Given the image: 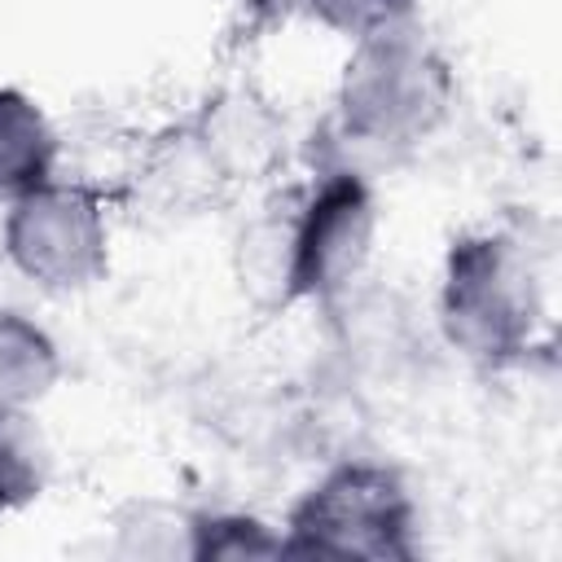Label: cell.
<instances>
[{
  "label": "cell",
  "instance_id": "cell-1",
  "mask_svg": "<svg viewBox=\"0 0 562 562\" xmlns=\"http://www.w3.org/2000/svg\"><path fill=\"white\" fill-rule=\"evenodd\" d=\"M435 316L448 347L470 364H522L549 329V285L527 237L509 228L452 237L439 268Z\"/></svg>",
  "mask_w": 562,
  "mask_h": 562
},
{
  "label": "cell",
  "instance_id": "cell-2",
  "mask_svg": "<svg viewBox=\"0 0 562 562\" xmlns=\"http://www.w3.org/2000/svg\"><path fill=\"white\" fill-rule=\"evenodd\" d=\"M457 105V75L417 22L351 44L338 88V136L369 154H408L430 140Z\"/></svg>",
  "mask_w": 562,
  "mask_h": 562
},
{
  "label": "cell",
  "instance_id": "cell-3",
  "mask_svg": "<svg viewBox=\"0 0 562 562\" xmlns=\"http://www.w3.org/2000/svg\"><path fill=\"white\" fill-rule=\"evenodd\" d=\"M285 553L299 558H417V505L404 479L382 461L329 465L281 522Z\"/></svg>",
  "mask_w": 562,
  "mask_h": 562
},
{
  "label": "cell",
  "instance_id": "cell-4",
  "mask_svg": "<svg viewBox=\"0 0 562 562\" xmlns=\"http://www.w3.org/2000/svg\"><path fill=\"white\" fill-rule=\"evenodd\" d=\"M0 250L44 294L88 290L110 268V202L88 180L53 176L4 206Z\"/></svg>",
  "mask_w": 562,
  "mask_h": 562
},
{
  "label": "cell",
  "instance_id": "cell-5",
  "mask_svg": "<svg viewBox=\"0 0 562 562\" xmlns=\"http://www.w3.org/2000/svg\"><path fill=\"white\" fill-rule=\"evenodd\" d=\"M378 241V198L356 167L321 171L281 233L277 281L285 299L334 303L369 268Z\"/></svg>",
  "mask_w": 562,
  "mask_h": 562
},
{
  "label": "cell",
  "instance_id": "cell-6",
  "mask_svg": "<svg viewBox=\"0 0 562 562\" xmlns=\"http://www.w3.org/2000/svg\"><path fill=\"white\" fill-rule=\"evenodd\" d=\"M57 158L61 140L44 105L22 88L0 83V211L35 184L53 180Z\"/></svg>",
  "mask_w": 562,
  "mask_h": 562
},
{
  "label": "cell",
  "instance_id": "cell-7",
  "mask_svg": "<svg viewBox=\"0 0 562 562\" xmlns=\"http://www.w3.org/2000/svg\"><path fill=\"white\" fill-rule=\"evenodd\" d=\"M61 378L57 338L26 312L0 307V408H35Z\"/></svg>",
  "mask_w": 562,
  "mask_h": 562
},
{
  "label": "cell",
  "instance_id": "cell-8",
  "mask_svg": "<svg viewBox=\"0 0 562 562\" xmlns=\"http://www.w3.org/2000/svg\"><path fill=\"white\" fill-rule=\"evenodd\" d=\"M48 452L26 408H0V514L31 505L44 492Z\"/></svg>",
  "mask_w": 562,
  "mask_h": 562
},
{
  "label": "cell",
  "instance_id": "cell-9",
  "mask_svg": "<svg viewBox=\"0 0 562 562\" xmlns=\"http://www.w3.org/2000/svg\"><path fill=\"white\" fill-rule=\"evenodd\" d=\"M189 558H281V531H272L268 522H259L255 514H233V509H215V514H189Z\"/></svg>",
  "mask_w": 562,
  "mask_h": 562
},
{
  "label": "cell",
  "instance_id": "cell-10",
  "mask_svg": "<svg viewBox=\"0 0 562 562\" xmlns=\"http://www.w3.org/2000/svg\"><path fill=\"white\" fill-rule=\"evenodd\" d=\"M316 26L342 35V40H364L404 22H417V0H294Z\"/></svg>",
  "mask_w": 562,
  "mask_h": 562
}]
</instances>
